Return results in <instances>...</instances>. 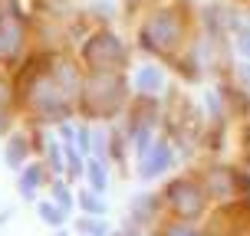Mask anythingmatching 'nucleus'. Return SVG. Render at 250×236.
<instances>
[{"mask_svg": "<svg viewBox=\"0 0 250 236\" xmlns=\"http://www.w3.org/2000/svg\"><path fill=\"white\" fill-rule=\"evenodd\" d=\"M33 158V141L26 131H10L7 141H3V164L13 167V171H20L26 161Z\"/></svg>", "mask_w": 250, "mask_h": 236, "instance_id": "nucleus-6", "label": "nucleus"}, {"mask_svg": "<svg viewBox=\"0 0 250 236\" xmlns=\"http://www.w3.org/2000/svg\"><path fill=\"white\" fill-rule=\"evenodd\" d=\"M10 99H13V82L7 73H0V112L10 109Z\"/></svg>", "mask_w": 250, "mask_h": 236, "instance_id": "nucleus-18", "label": "nucleus"}, {"mask_svg": "<svg viewBox=\"0 0 250 236\" xmlns=\"http://www.w3.org/2000/svg\"><path fill=\"white\" fill-rule=\"evenodd\" d=\"M50 79L56 82V89H60L66 99L73 102L79 92H83V79H79V69H76L69 59H56L50 69Z\"/></svg>", "mask_w": 250, "mask_h": 236, "instance_id": "nucleus-7", "label": "nucleus"}, {"mask_svg": "<svg viewBox=\"0 0 250 236\" xmlns=\"http://www.w3.org/2000/svg\"><path fill=\"white\" fill-rule=\"evenodd\" d=\"M76 148H79V154H89L92 151V131H89L86 125L76 128Z\"/></svg>", "mask_w": 250, "mask_h": 236, "instance_id": "nucleus-19", "label": "nucleus"}, {"mask_svg": "<svg viewBox=\"0 0 250 236\" xmlns=\"http://www.w3.org/2000/svg\"><path fill=\"white\" fill-rule=\"evenodd\" d=\"M135 89H138V92H145V95L162 92V89H165V73L158 69V66H151V62L138 66V73H135Z\"/></svg>", "mask_w": 250, "mask_h": 236, "instance_id": "nucleus-10", "label": "nucleus"}, {"mask_svg": "<svg viewBox=\"0 0 250 236\" xmlns=\"http://www.w3.org/2000/svg\"><path fill=\"white\" fill-rule=\"evenodd\" d=\"M50 200H53V203H60V207H62L66 213L73 210V194H69V184H66L62 177L50 181Z\"/></svg>", "mask_w": 250, "mask_h": 236, "instance_id": "nucleus-13", "label": "nucleus"}, {"mask_svg": "<svg viewBox=\"0 0 250 236\" xmlns=\"http://www.w3.org/2000/svg\"><path fill=\"white\" fill-rule=\"evenodd\" d=\"M168 200H171V207H175L185 220H191V217L201 213V190H198V184H191V181L168 184Z\"/></svg>", "mask_w": 250, "mask_h": 236, "instance_id": "nucleus-5", "label": "nucleus"}, {"mask_svg": "<svg viewBox=\"0 0 250 236\" xmlns=\"http://www.w3.org/2000/svg\"><path fill=\"white\" fill-rule=\"evenodd\" d=\"M122 75H112V73H92L83 82V92H86V102H89V112L96 115H105L112 112L115 105L122 102Z\"/></svg>", "mask_w": 250, "mask_h": 236, "instance_id": "nucleus-3", "label": "nucleus"}, {"mask_svg": "<svg viewBox=\"0 0 250 236\" xmlns=\"http://www.w3.org/2000/svg\"><path fill=\"white\" fill-rule=\"evenodd\" d=\"M0 59H7V46H3V39H0Z\"/></svg>", "mask_w": 250, "mask_h": 236, "instance_id": "nucleus-23", "label": "nucleus"}, {"mask_svg": "<svg viewBox=\"0 0 250 236\" xmlns=\"http://www.w3.org/2000/svg\"><path fill=\"white\" fill-rule=\"evenodd\" d=\"M37 217H40V220H43L46 226L60 230V226L66 223V217H69V213L62 210L60 203H53V200H40V203H37Z\"/></svg>", "mask_w": 250, "mask_h": 236, "instance_id": "nucleus-11", "label": "nucleus"}, {"mask_svg": "<svg viewBox=\"0 0 250 236\" xmlns=\"http://www.w3.org/2000/svg\"><path fill=\"white\" fill-rule=\"evenodd\" d=\"M240 79H244V86L250 89V62H244V66H240Z\"/></svg>", "mask_w": 250, "mask_h": 236, "instance_id": "nucleus-22", "label": "nucleus"}, {"mask_svg": "<svg viewBox=\"0 0 250 236\" xmlns=\"http://www.w3.org/2000/svg\"><path fill=\"white\" fill-rule=\"evenodd\" d=\"M151 213H155V197H151V194L132 200V217H135V220H145V217H151Z\"/></svg>", "mask_w": 250, "mask_h": 236, "instance_id": "nucleus-17", "label": "nucleus"}, {"mask_svg": "<svg viewBox=\"0 0 250 236\" xmlns=\"http://www.w3.org/2000/svg\"><path fill=\"white\" fill-rule=\"evenodd\" d=\"M165 236H201L194 226H188V223H171L168 230H165Z\"/></svg>", "mask_w": 250, "mask_h": 236, "instance_id": "nucleus-21", "label": "nucleus"}, {"mask_svg": "<svg viewBox=\"0 0 250 236\" xmlns=\"http://www.w3.org/2000/svg\"><path fill=\"white\" fill-rule=\"evenodd\" d=\"M181 36V26H178V17L171 10H155L145 20V30H142V46H148L155 53L171 50Z\"/></svg>", "mask_w": 250, "mask_h": 236, "instance_id": "nucleus-4", "label": "nucleus"}, {"mask_svg": "<svg viewBox=\"0 0 250 236\" xmlns=\"http://www.w3.org/2000/svg\"><path fill=\"white\" fill-rule=\"evenodd\" d=\"M46 174H50V167L43 161H26L20 167V177H17V190H20V197L23 200H33L40 194V187L46 184Z\"/></svg>", "mask_w": 250, "mask_h": 236, "instance_id": "nucleus-8", "label": "nucleus"}, {"mask_svg": "<svg viewBox=\"0 0 250 236\" xmlns=\"http://www.w3.org/2000/svg\"><path fill=\"white\" fill-rule=\"evenodd\" d=\"M115 236H125V233H115Z\"/></svg>", "mask_w": 250, "mask_h": 236, "instance_id": "nucleus-25", "label": "nucleus"}, {"mask_svg": "<svg viewBox=\"0 0 250 236\" xmlns=\"http://www.w3.org/2000/svg\"><path fill=\"white\" fill-rule=\"evenodd\" d=\"M171 161H175V154H171V148L168 145H155V148L148 151V154H142V164H138V174L145 177V181H151V177H162L168 167H171Z\"/></svg>", "mask_w": 250, "mask_h": 236, "instance_id": "nucleus-9", "label": "nucleus"}, {"mask_svg": "<svg viewBox=\"0 0 250 236\" xmlns=\"http://www.w3.org/2000/svg\"><path fill=\"white\" fill-rule=\"evenodd\" d=\"M237 53L250 62V26H240L237 30Z\"/></svg>", "mask_w": 250, "mask_h": 236, "instance_id": "nucleus-20", "label": "nucleus"}, {"mask_svg": "<svg viewBox=\"0 0 250 236\" xmlns=\"http://www.w3.org/2000/svg\"><path fill=\"white\" fill-rule=\"evenodd\" d=\"M86 177H89V190H96V194H105V187H109L105 161H99V158H89V164H86Z\"/></svg>", "mask_w": 250, "mask_h": 236, "instance_id": "nucleus-12", "label": "nucleus"}, {"mask_svg": "<svg viewBox=\"0 0 250 236\" xmlns=\"http://www.w3.org/2000/svg\"><path fill=\"white\" fill-rule=\"evenodd\" d=\"M23 92H26V109L37 115L40 122H66V115H69V99L56 89V82H53L50 75L33 79Z\"/></svg>", "mask_w": 250, "mask_h": 236, "instance_id": "nucleus-1", "label": "nucleus"}, {"mask_svg": "<svg viewBox=\"0 0 250 236\" xmlns=\"http://www.w3.org/2000/svg\"><path fill=\"white\" fill-rule=\"evenodd\" d=\"M53 236H69V233H66V230H62V226H60V230H56V233H53Z\"/></svg>", "mask_w": 250, "mask_h": 236, "instance_id": "nucleus-24", "label": "nucleus"}, {"mask_svg": "<svg viewBox=\"0 0 250 236\" xmlns=\"http://www.w3.org/2000/svg\"><path fill=\"white\" fill-rule=\"evenodd\" d=\"M79 207H83L86 217H102V213H105V200H102V194H96V190H83V194H79Z\"/></svg>", "mask_w": 250, "mask_h": 236, "instance_id": "nucleus-14", "label": "nucleus"}, {"mask_svg": "<svg viewBox=\"0 0 250 236\" xmlns=\"http://www.w3.org/2000/svg\"><path fill=\"white\" fill-rule=\"evenodd\" d=\"M76 230H79L83 236H105L109 233V226H105L102 217H83V220L76 223Z\"/></svg>", "mask_w": 250, "mask_h": 236, "instance_id": "nucleus-15", "label": "nucleus"}, {"mask_svg": "<svg viewBox=\"0 0 250 236\" xmlns=\"http://www.w3.org/2000/svg\"><path fill=\"white\" fill-rule=\"evenodd\" d=\"M83 59L92 66V73H112L115 66L125 62V46L115 33H92L83 46Z\"/></svg>", "mask_w": 250, "mask_h": 236, "instance_id": "nucleus-2", "label": "nucleus"}, {"mask_svg": "<svg viewBox=\"0 0 250 236\" xmlns=\"http://www.w3.org/2000/svg\"><path fill=\"white\" fill-rule=\"evenodd\" d=\"M46 167H50L53 174H62L66 171V158H62V148L56 145V141H46Z\"/></svg>", "mask_w": 250, "mask_h": 236, "instance_id": "nucleus-16", "label": "nucleus"}]
</instances>
